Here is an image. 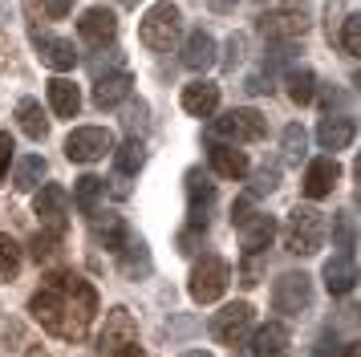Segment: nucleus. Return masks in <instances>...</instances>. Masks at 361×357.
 <instances>
[{
  "label": "nucleus",
  "instance_id": "obj_10",
  "mask_svg": "<svg viewBox=\"0 0 361 357\" xmlns=\"http://www.w3.org/2000/svg\"><path fill=\"white\" fill-rule=\"evenodd\" d=\"M252 317H256V308L247 305V301H235V305L219 308L212 317V337L219 341V345H240V341L247 337V329H252Z\"/></svg>",
  "mask_w": 361,
  "mask_h": 357
},
{
  "label": "nucleus",
  "instance_id": "obj_13",
  "mask_svg": "<svg viewBox=\"0 0 361 357\" xmlns=\"http://www.w3.org/2000/svg\"><path fill=\"white\" fill-rule=\"evenodd\" d=\"M130 90H134V78L126 69L102 73L98 85H94V106H98V110H114V106H122V102L130 97Z\"/></svg>",
  "mask_w": 361,
  "mask_h": 357
},
{
  "label": "nucleus",
  "instance_id": "obj_25",
  "mask_svg": "<svg viewBox=\"0 0 361 357\" xmlns=\"http://www.w3.org/2000/svg\"><path fill=\"white\" fill-rule=\"evenodd\" d=\"M45 94H49V106L57 118H73V114L82 110V94H78V85L69 78H53L45 85Z\"/></svg>",
  "mask_w": 361,
  "mask_h": 357
},
{
  "label": "nucleus",
  "instance_id": "obj_21",
  "mask_svg": "<svg viewBox=\"0 0 361 357\" xmlns=\"http://www.w3.org/2000/svg\"><path fill=\"white\" fill-rule=\"evenodd\" d=\"M215 37L207 29H195L191 37H187V45H183V65L187 69H195V73H203V69H212L215 65Z\"/></svg>",
  "mask_w": 361,
  "mask_h": 357
},
{
  "label": "nucleus",
  "instance_id": "obj_20",
  "mask_svg": "<svg viewBox=\"0 0 361 357\" xmlns=\"http://www.w3.org/2000/svg\"><path fill=\"white\" fill-rule=\"evenodd\" d=\"M337 178H341L337 159H312L309 171H305V195H309V199H325V195L337 187Z\"/></svg>",
  "mask_w": 361,
  "mask_h": 357
},
{
  "label": "nucleus",
  "instance_id": "obj_46",
  "mask_svg": "<svg viewBox=\"0 0 361 357\" xmlns=\"http://www.w3.org/2000/svg\"><path fill=\"white\" fill-rule=\"evenodd\" d=\"M118 357H147V353H142L138 345H130V349H122V353H118Z\"/></svg>",
  "mask_w": 361,
  "mask_h": 357
},
{
  "label": "nucleus",
  "instance_id": "obj_22",
  "mask_svg": "<svg viewBox=\"0 0 361 357\" xmlns=\"http://www.w3.org/2000/svg\"><path fill=\"white\" fill-rule=\"evenodd\" d=\"M183 110L195 114V118H212L219 110V85L215 81H191L183 90Z\"/></svg>",
  "mask_w": 361,
  "mask_h": 357
},
{
  "label": "nucleus",
  "instance_id": "obj_11",
  "mask_svg": "<svg viewBox=\"0 0 361 357\" xmlns=\"http://www.w3.org/2000/svg\"><path fill=\"white\" fill-rule=\"evenodd\" d=\"M138 345V325L126 308H110V317H106V329H102L98 337V357H118L122 349H130Z\"/></svg>",
  "mask_w": 361,
  "mask_h": 357
},
{
  "label": "nucleus",
  "instance_id": "obj_12",
  "mask_svg": "<svg viewBox=\"0 0 361 357\" xmlns=\"http://www.w3.org/2000/svg\"><path fill=\"white\" fill-rule=\"evenodd\" d=\"M78 32H82V41L90 49H102V45H110L118 37V16L110 13V8H85L82 20H78Z\"/></svg>",
  "mask_w": 361,
  "mask_h": 357
},
{
  "label": "nucleus",
  "instance_id": "obj_34",
  "mask_svg": "<svg viewBox=\"0 0 361 357\" xmlns=\"http://www.w3.org/2000/svg\"><path fill=\"white\" fill-rule=\"evenodd\" d=\"M280 187V167H260L256 175H252V187H247V199H264V195H272Z\"/></svg>",
  "mask_w": 361,
  "mask_h": 357
},
{
  "label": "nucleus",
  "instance_id": "obj_14",
  "mask_svg": "<svg viewBox=\"0 0 361 357\" xmlns=\"http://www.w3.org/2000/svg\"><path fill=\"white\" fill-rule=\"evenodd\" d=\"M33 211L45 219L49 227H66V211H69V191L61 183H45L33 199Z\"/></svg>",
  "mask_w": 361,
  "mask_h": 357
},
{
  "label": "nucleus",
  "instance_id": "obj_45",
  "mask_svg": "<svg viewBox=\"0 0 361 357\" xmlns=\"http://www.w3.org/2000/svg\"><path fill=\"white\" fill-rule=\"evenodd\" d=\"M235 4H240V0H207V8H212V13H231Z\"/></svg>",
  "mask_w": 361,
  "mask_h": 357
},
{
  "label": "nucleus",
  "instance_id": "obj_26",
  "mask_svg": "<svg viewBox=\"0 0 361 357\" xmlns=\"http://www.w3.org/2000/svg\"><path fill=\"white\" fill-rule=\"evenodd\" d=\"M17 122L29 138H45V134H49V118H45V110H41L37 97H20L17 102Z\"/></svg>",
  "mask_w": 361,
  "mask_h": 357
},
{
  "label": "nucleus",
  "instance_id": "obj_36",
  "mask_svg": "<svg viewBox=\"0 0 361 357\" xmlns=\"http://www.w3.org/2000/svg\"><path fill=\"white\" fill-rule=\"evenodd\" d=\"M341 45L349 57H361V16L357 13H349L341 20Z\"/></svg>",
  "mask_w": 361,
  "mask_h": 357
},
{
  "label": "nucleus",
  "instance_id": "obj_2",
  "mask_svg": "<svg viewBox=\"0 0 361 357\" xmlns=\"http://www.w3.org/2000/svg\"><path fill=\"white\" fill-rule=\"evenodd\" d=\"M309 25H312V8L305 0H280L276 8H268L260 16V32L268 37V45H300Z\"/></svg>",
  "mask_w": 361,
  "mask_h": 357
},
{
  "label": "nucleus",
  "instance_id": "obj_8",
  "mask_svg": "<svg viewBox=\"0 0 361 357\" xmlns=\"http://www.w3.org/2000/svg\"><path fill=\"white\" fill-rule=\"evenodd\" d=\"M212 207H215V183L199 167H191L187 171V224H191V231H203L207 227Z\"/></svg>",
  "mask_w": 361,
  "mask_h": 357
},
{
  "label": "nucleus",
  "instance_id": "obj_35",
  "mask_svg": "<svg viewBox=\"0 0 361 357\" xmlns=\"http://www.w3.org/2000/svg\"><path fill=\"white\" fill-rule=\"evenodd\" d=\"M17 272H20V248H17V240L0 236V280H13Z\"/></svg>",
  "mask_w": 361,
  "mask_h": 357
},
{
  "label": "nucleus",
  "instance_id": "obj_33",
  "mask_svg": "<svg viewBox=\"0 0 361 357\" xmlns=\"http://www.w3.org/2000/svg\"><path fill=\"white\" fill-rule=\"evenodd\" d=\"M305 150H309V134H305L300 122H293V126L284 130V138H280V155H284V162H300Z\"/></svg>",
  "mask_w": 361,
  "mask_h": 357
},
{
  "label": "nucleus",
  "instance_id": "obj_49",
  "mask_svg": "<svg viewBox=\"0 0 361 357\" xmlns=\"http://www.w3.org/2000/svg\"><path fill=\"white\" fill-rule=\"evenodd\" d=\"M118 4H122V8H134V4H138V0H118Z\"/></svg>",
  "mask_w": 361,
  "mask_h": 357
},
{
  "label": "nucleus",
  "instance_id": "obj_27",
  "mask_svg": "<svg viewBox=\"0 0 361 357\" xmlns=\"http://www.w3.org/2000/svg\"><path fill=\"white\" fill-rule=\"evenodd\" d=\"M106 195V183H102L98 175H82L78 183H73V203H78V211L82 215H98V199Z\"/></svg>",
  "mask_w": 361,
  "mask_h": 357
},
{
  "label": "nucleus",
  "instance_id": "obj_7",
  "mask_svg": "<svg viewBox=\"0 0 361 357\" xmlns=\"http://www.w3.org/2000/svg\"><path fill=\"white\" fill-rule=\"evenodd\" d=\"M312 305V280L305 272H284L272 284V308L280 317H296Z\"/></svg>",
  "mask_w": 361,
  "mask_h": 357
},
{
  "label": "nucleus",
  "instance_id": "obj_47",
  "mask_svg": "<svg viewBox=\"0 0 361 357\" xmlns=\"http://www.w3.org/2000/svg\"><path fill=\"white\" fill-rule=\"evenodd\" d=\"M341 357H357V345H341Z\"/></svg>",
  "mask_w": 361,
  "mask_h": 357
},
{
  "label": "nucleus",
  "instance_id": "obj_3",
  "mask_svg": "<svg viewBox=\"0 0 361 357\" xmlns=\"http://www.w3.org/2000/svg\"><path fill=\"white\" fill-rule=\"evenodd\" d=\"M191 301H199V305H215L224 292H228L231 284V268L224 256H215V252H203V256L195 260V268H191Z\"/></svg>",
  "mask_w": 361,
  "mask_h": 357
},
{
  "label": "nucleus",
  "instance_id": "obj_1",
  "mask_svg": "<svg viewBox=\"0 0 361 357\" xmlns=\"http://www.w3.org/2000/svg\"><path fill=\"white\" fill-rule=\"evenodd\" d=\"M29 317L53 337L82 341L90 333L94 317H98V289L73 268L49 272L41 280V289L33 292V301H29Z\"/></svg>",
  "mask_w": 361,
  "mask_h": 357
},
{
  "label": "nucleus",
  "instance_id": "obj_32",
  "mask_svg": "<svg viewBox=\"0 0 361 357\" xmlns=\"http://www.w3.org/2000/svg\"><path fill=\"white\" fill-rule=\"evenodd\" d=\"M61 243H66V227H45V231H37L33 236V260H53L61 252Z\"/></svg>",
  "mask_w": 361,
  "mask_h": 357
},
{
  "label": "nucleus",
  "instance_id": "obj_24",
  "mask_svg": "<svg viewBox=\"0 0 361 357\" xmlns=\"http://www.w3.org/2000/svg\"><path fill=\"white\" fill-rule=\"evenodd\" d=\"M353 138H357V122L353 118H325L317 126V143L325 146V150H345Z\"/></svg>",
  "mask_w": 361,
  "mask_h": 357
},
{
  "label": "nucleus",
  "instance_id": "obj_19",
  "mask_svg": "<svg viewBox=\"0 0 361 357\" xmlns=\"http://www.w3.org/2000/svg\"><path fill=\"white\" fill-rule=\"evenodd\" d=\"M118 264H122V272L130 276V280H138V276H150V268H154V260H150V248L142 236H126V243L118 248Z\"/></svg>",
  "mask_w": 361,
  "mask_h": 357
},
{
  "label": "nucleus",
  "instance_id": "obj_29",
  "mask_svg": "<svg viewBox=\"0 0 361 357\" xmlns=\"http://www.w3.org/2000/svg\"><path fill=\"white\" fill-rule=\"evenodd\" d=\"M94 224H98V240L106 243V252H114L118 256V248L126 243V236H130V227H126V219L122 215H94Z\"/></svg>",
  "mask_w": 361,
  "mask_h": 357
},
{
  "label": "nucleus",
  "instance_id": "obj_48",
  "mask_svg": "<svg viewBox=\"0 0 361 357\" xmlns=\"http://www.w3.org/2000/svg\"><path fill=\"white\" fill-rule=\"evenodd\" d=\"M183 357H212V353H207V349H187Z\"/></svg>",
  "mask_w": 361,
  "mask_h": 357
},
{
  "label": "nucleus",
  "instance_id": "obj_37",
  "mask_svg": "<svg viewBox=\"0 0 361 357\" xmlns=\"http://www.w3.org/2000/svg\"><path fill=\"white\" fill-rule=\"evenodd\" d=\"M244 53H247V37H244V32H231V41H228V57H224V65H228V69H235V65L244 61Z\"/></svg>",
  "mask_w": 361,
  "mask_h": 357
},
{
  "label": "nucleus",
  "instance_id": "obj_5",
  "mask_svg": "<svg viewBox=\"0 0 361 357\" xmlns=\"http://www.w3.org/2000/svg\"><path fill=\"white\" fill-rule=\"evenodd\" d=\"M179 32H183V13H179V4H171V0H159V4L142 16V25H138L142 45L154 49V53H166V49L179 41Z\"/></svg>",
  "mask_w": 361,
  "mask_h": 357
},
{
  "label": "nucleus",
  "instance_id": "obj_31",
  "mask_svg": "<svg viewBox=\"0 0 361 357\" xmlns=\"http://www.w3.org/2000/svg\"><path fill=\"white\" fill-rule=\"evenodd\" d=\"M288 97L296 106H312L317 102V78L312 69H288Z\"/></svg>",
  "mask_w": 361,
  "mask_h": 357
},
{
  "label": "nucleus",
  "instance_id": "obj_18",
  "mask_svg": "<svg viewBox=\"0 0 361 357\" xmlns=\"http://www.w3.org/2000/svg\"><path fill=\"white\" fill-rule=\"evenodd\" d=\"M33 45H37L41 61L49 65V69H73V65H78L73 41H61V37H49V32H33Z\"/></svg>",
  "mask_w": 361,
  "mask_h": 357
},
{
  "label": "nucleus",
  "instance_id": "obj_40",
  "mask_svg": "<svg viewBox=\"0 0 361 357\" xmlns=\"http://www.w3.org/2000/svg\"><path fill=\"white\" fill-rule=\"evenodd\" d=\"M252 215H256V211H252V199H247V195H240V199L231 203V224L240 227L244 219H252Z\"/></svg>",
  "mask_w": 361,
  "mask_h": 357
},
{
  "label": "nucleus",
  "instance_id": "obj_44",
  "mask_svg": "<svg viewBox=\"0 0 361 357\" xmlns=\"http://www.w3.org/2000/svg\"><path fill=\"white\" fill-rule=\"evenodd\" d=\"M73 8V0H45V13L49 16H66Z\"/></svg>",
  "mask_w": 361,
  "mask_h": 357
},
{
  "label": "nucleus",
  "instance_id": "obj_42",
  "mask_svg": "<svg viewBox=\"0 0 361 357\" xmlns=\"http://www.w3.org/2000/svg\"><path fill=\"white\" fill-rule=\"evenodd\" d=\"M317 357H341V345H337V337H333V333H325V337H321Z\"/></svg>",
  "mask_w": 361,
  "mask_h": 357
},
{
  "label": "nucleus",
  "instance_id": "obj_41",
  "mask_svg": "<svg viewBox=\"0 0 361 357\" xmlns=\"http://www.w3.org/2000/svg\"><path fill=\"white\" fill-rule=\"evenodd\" d=\"M268 90H272V73H252V78H247V94H268Z\"/></svg>",
  "mask_w": 361,
  "mask_h": 357
},
{
  "label": "nucleus",
  "instance_id": "obj_39",
  "mask_svg": "<svg viewBox=\"0 0 361 357\" xmlns=\"http://www.w3.org/2000/svg\"><path fill=\"white\" fill-rule=\"evenodd\" d=\"M349 243H353V219L337 215V252H349Z\"/></svg>",
  "mask_w": 361,
  "mask_h": 357
},
{
  "label": "nucleus",
  "instance_id": "obj_9",
  "mask_svg": "<svg viewBox=\"0 0 361 357\" xmlns=\"http://www.w3.org/2000/svg\"><path fill=\"white\" fill-rule=\"evenodd\" d=\"M110 150H114V134L106 126H78L66 138L69 162H94V159H106Z\"/></svg>",
  "mask_w": 361,
  "mask_h": 357
},
{
  "label": "nucleus",
  "instance_id": "obj_38",
  "mask_svg": "<svg viewBox=\"0 0 361 357\" xmlns=\"http://www.w3.org/2000/svg\"><path fill=\"white\" fill-rule=\"evenodd\" d=\"M147 102H138V106H126V130H130V138H138V130H147Z\"/></svg>",
  "mask_w": 361,
  "mask_h": 357
},
{
  "label": "nucleus",
  "instance_id": "obj_4",
  "mask_svg": "<svg viewBox=\"0 0 361 357\" xmlns=\"http://www.w3.org/2000/svg\"><path fill=\"white\" fill-rule=\"evenodd\" d=\"M325 243V215L317 207H296L284 224V248L293 256H317Z\"/></svg>",
  "mask_w": 361,
  "mask_h": 357
},
{
  "label": "nucleus",
  "instance_id": "obj_17",
  "mask_svg": "<svg viewBox=\"0 0 361 357\" xmlns=\"http://www.w3.org/2000/svg\"><path fill=\"white\" fill-rule=\"evenodd\" d=\"M272 236H276V219L272 215H252V219H244L240 224V248H244L247 256H260L264 248L272 243Z\"/></svg>",
  "mask_w": 361,
  "mask_h": 357
},
{
  "label": "nucleus",
  "instance_id": "obj_28",
  "mask_svg": "<svg viewBox=\"0 0 361 357\" xmlns=\"http://www.w3.org/2000/svg\"><path fill=\"white\" fill-rule=\"evenodd\" d=\"M41 178H45V159H41V155H20L17 171H13L17 191H37V187H41Z\"/></svg>",
  "mask_w": 361,
  "mask_h": 357
},
{
  "label": "nucleus",
  "instance_id": "obj_16",
  "mask_svg": "<svg viewBox=\"0 0 361 357\" xmlns=\"http://www.w3.org/2000/svg\"><path fill=\"white\" fill-rule=\"evenodd\" d=\"M325 289L333 292V296H345V292L357 284V264H353V256L349 252H333V256L325 260Z\"/></svg>",
  "mask_w": 361,
  "mask_h": 357
},
{
  "label": "nucleus",
  "instance_id": "obj_23",
  "mask_svg": "<svg viewBox=\"0 0 361 357\" xmlns=\"http://www.w3.org/2000/svg\"><path fill=\"white\" fill-rule=\"evenodd\" d=\"M207 162L219 178H244L247 175V155H240V146H228V143H215L207 150Z\"/></svg>",
  "mask_w": 361,
  "mask_h": 357
},
{
  "label": "nucleus",
  "instance_id": "obj_6",
  "mask_svg": "<svg viewBox=\"0 0 361 357\" xmlns=\"http://www.w3.org/2000/svg\"><path fill=\"white\" fill-rule=\"evenodd\" d=\"M207 134H212V138H228V146L260 143L264 134H268V122H264L260 110L244 106V110H228L219 122H212V130H207Z\"/></svg>",
  "mask_w": 361,
  "mask_h": 357
},
{
  "label": "nucleus",
  "instance_id": "obj_30",
  "mask_svg": "<svg viewBox=\"0 0 361 357\" xmlns=\"http://www.w3.org/2000/svg\"><path fill=\"white\" fill-rule=\"evenodd\" d=\"M142 162H147V143L142 138H126V143L118 146V159H114L118 175H138Z\"/></svg>",
  "mask_w": 361,
  "mask_h": 357
},
{
  "label": "nucleus",
  "instance_id": "obj_15",
  "mask_svg": "<svg viewBox=\"0 0 361 357\" xmlns=\"http://www.w3.org/2000/svg\"><path fill=\"white\" fill-rule=\"evenodd\" d=\"M288 329L280 321H268V325H260L256 333H252V349L247 353L252 357H288Z\"/></svg>",
  "mask_w": 361,
  "mask_h": 357
},
{
  "label": "nucleus",
  "instance_id": "obj_43",
  "mask_svg": "<svg viewBox=\"0 0 361 357\" xmlns=\"http://www.w3.org/2000/svg\"><path fill=\"white\" fill-rule=\"evenodd\" d=\"M8 162H13V138L0 134V178H4V171H8Z\"/></svg>",
  "mask_w": 361,
  "mask_h": 357
}]
</instances>
